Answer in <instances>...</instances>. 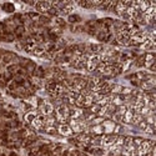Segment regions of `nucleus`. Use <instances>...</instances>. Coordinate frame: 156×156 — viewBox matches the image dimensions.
Masks as SVG:
<instances>
[{
    "instance_id": "obj_1",
    "label": "nucleus",
    "mask_w": 156,
    "mask_h": 156,
    "mask_svg": "<svg viewBox=\"0 0 156 156\" xmlns=\"http://www.w3.org/2000/svg\"><path fill=\"white\" fill-rule=\"evenodd\" d=\"M18 61H19L18 54L12 53V51H8V50L2 58V62L5 65V66H8V65H10V64H18Z\"/></svg>"
},
{
    "instance_id": "obj_2",
    "label": "nucleus",
    "mask_w": 156,
    "mask_h": 156,
    "mask_svg": "<svg viewBox=\"0 0 156 156\" xmlns=\"http://www.w3.org/2000/svg\"><path fill=\"white\" fill-rule=\"evenodd\" d=\"M58 134L62 135V136H71L74 135L71 127L69 126V124H59L58 125Z\"/></svg>"
},
{
    "instance_id": "obj_3",
    "label": "nucleus",
    "mask_w": 156,
    "mask_h": 156,
    "mask_svg": "<svg viewBox=\"0 0 156 156\" xmlns=\"http://www.w3.org/2000/svg\"><path fill=\"white\" fill-rule=\"evenodd\" d=\"M34 8L37 10L39 14L40 12H48L51 8V2H36V5Z\"/></svg>"
},
{
    "instance_id": "obj_4",
    "label": "nucleus",
    "mask_w": 156,
    "mask_h": 156,
    "mask_svg": "<svg viewBox=\"0 0 156 156\" xmlns=\"http://www.w3.org/2000/svg\"><path fill=\"white\" fill-rule=\"evenodd\" d=\"M14 35H15L18 41L21 40V39L27 35V28H25L24 25H18V27L15 28V30H14Z\"/></svg>"
},
{
    "instance_id": "obj_5",
    "label": "nucleus",
    "mask_w": 156,
    "mask_h": 156,
    "mask_svg": "<svg viewBox=\"0 0 156 156\" xmlns=\"http://www.w3.org/2000/svg\"><path fill=\"white\" fill-rule=\"evenodd\" d=\"M15 40H16V37L14 33H5L0 35V41H3V43H14Z\"/></svg>"
},
{
    "instance_id": "obj_6",
    "label": "nucleus",
    "mask_w": 156,
    "mask_h": 156,
    "mask_svg": "<svg viewBox=\"0 0 156 156\" xmlns=\"http://www.w3.org/2000/svg\"><path fill=\"white\" fill-rule=\"evenodd\" d=\"M37 24L40 25L41 28H46L48 25L51 24V19H50L48 15H43V14H40V16H39V20H37Z\"/></svg>"
},
{
    "instance_id": "obj_7",
    "label": "nucleus",
    "mask_w": 156,
    "mask_h": 156,
    "mask_svg": "<svg viewBox=\"0 0 156 156\" xmlns=\"http://www.w3.org/2000/svg\"><path fill=\"white\" fill-rule=\"evenodd\" d=\"M31 76L36 77V79H43L44 80V77H45V69L43 66H36V69H35V71L33 73Z\"/></svg>"
},
{
    "instance_id": "obj_8",
    "label": "nucleus",
    "mask_w": 156,
    "mask_h": 156,
    "mask_svg": "<svg viewBox=\"0 0 156 156\" xmlns=\"http://www.w3.org/2000/svg\"><path fill=\"white\" fill-rule=\"evenodd\" d=\"M155 62V54L154 53H146L145 54V68H150L151 65Z\"/></svg>"
},
{
    "instance_id": "obj_9",
    "label": "nucleus",
    "mask_w": 156,
    "mask_h": 156,
    "mask_svg": "<svg viewBox=\"0 0 156 156\" xmlns=\"http://www.w3.org/2000/svg\"><path fill=\"white\" fill-rule=\"evenodd\" d=\"M81 16L77 15V14H70L68 16V23H70V25H76V24H80L81 23Z\"/></svg>"
},
{
    "instance_id": "obj_10",
    "label": "nucleus",
    "mask_w": 156,
    "mask_h": 156,
    "mask_svg": "<svg viewBox=\"0 0 156 156\" xmlns=\"http://www.w3.org/2000/svg\"><path fill=\"white\" fill-rule=\"evenodd\" d=\"M134 65L136 68H144V65H145V54H141V55L136 56L135 61H134Z\"/></svg>"
},
{
    "instance_id": "obj_11",
    "label": "nucleus",
    "mask_w": 156,
    "mask_h": 156,
    "mask_svg": "<svg viewBox=\"0 0 156 156\" xmlns=\"http://www.w3.org/2000/svg\"><path fill=\"white\" fill-rule=\"evenodd\" d=\"M36 66H37V65H36V64H35L33 60H29L28 65H27V66H25V70H27V73L29 74V76H31V75H33V73L35 71Z\"/></svg>"
},
{
    "instance_id": "obj_12",
    "label": "nucleus",
    "mask_w": 156,
    "mask_h": 156,
    "mask_svg": "<svg viewBox=\"0 0 156 156\" xmlns=\"http://www.w3.org/2000/svg\"><path fill=\"white\" fill-rule=\"evenodd\" d=\"M2 9L5 11V12H9V14H11V12L15 11V5L11 4V3H4L2 5Z\"/></svg>"
},
{
    "instance_id": "obj_13",
    "label": "nucleus",
    "mask_w": 156,
    "mask_h": 156,
    "mask_svg": "<svg viewBox=\"0 0 156 156\" xmlns=\"http://www.w3.org/2000/svg\"><path fill=\"white\" fill-rule=\"evenodd\" d=\"M54 23H55V25H56V28H59V29H61V30L66 28V21H65L62 18H60V16L55 18Z\"/></svg>"
},
{
    "instance_id": "obj_14",
    "label": "nucleus",
    "mask_w": 156,
    "mask_h": 156,
    "mask_svg": "<svg viewBox=\"0 0 156 156\" xmlns=\"http://www.w3.org/2000/svg\"><path fill=\"white\" fill-rule=\"evenodd\" d=\"M36 115H37V112H34V111H29V112H27V114H25L24 119H25V121H27L28 124H31V122L34 121V119L36 118Z\"/></svg>"
},
{
    "instance_id": "obj_15",
    "label": "nucleus",
    "mask_w": 156,
    "mask_h": 156,
    "mask_svg": "<svg viewBox=\"0 0 156 156\" xmlns=\"http://www.w3.org/2000/svg\"><path fill=\"white\" fill-rule=\"evenodd\" d=\"M76 4L84 8V9H93V3L91 2H89V0H81V2H76Z\"/></svg>"
},
{
    "instance_id": "obj_16",
    "label": "nucleus",
    "mask_w": 156,
    "mask_h": 156,
    "mask_svg": "<svg viewBox=\"0 0 156 156\" xmlns=\"http://www.w3.org/2000/svg\"><path fill=\"white\" fill-rule=\"evenodd\" d=\"M48 14V16L50 18V16H54V18H58L59 15H60V10L58 9V8H54V6H51L50 9H49V11L46 12Z\"/></svg>"
},
{
    "instance_id": "obj_17",
    "label": "nucleus",
    "mask_w": 156,
    "mask_h": 156,
    "mask_svg": "<svg viewBox=\"0 0 156 156\" xmlns=\"http://www.w3.org/2000/svg\"><path fill=\"white\" fill-rule=\"evenodd\" d=\"M19 68H20V66H19L18 64H10V65H8V66H6V70H8L9 73H11L12 75H16Z\"/></svg>"
},
{
    "instance_id": "obj_18",
    "label": "nucleus",
    "mask_w": 156,
    "mask_h": 156,
    "mask_svg": "<svg viewBox=\"0 0 156 156\" xmlns=\"http://www.w3.org/2000/svg\"><path fill=\"white\" fill-rule=\"evenodd\" d=\"M44 133L49 135H58V127L56 126H45Z\"/></svg>"
},
{
    "instance_id": "obj_19",
    "label": "nucleus",
    "mask_w": 156,
    "mask_h": 156,
    "mask_svg": "<svg viewBox=\"0 0 156 156\" xmlns=\"http://www.w3.org/2000/svg\"><path fill=\"white\" fill-rule=\"evenodd\" d=\"M100 109H101V106L99 105V104H98V102H94L93 105L89 108V111H90V112H93V114H95V115L98 116V114H99Z\"/></svg>"
},
{
    "instance_id": "obj_20",
    "label": "nucleus",
    "mask_w": 156,
    "mask_h": 156,
    "mask_svg": "<svg viewBox=\"0 0 156 156\" xmlns=\"http://www.w3.org/2000/svg\"><path fill=\"white\" fill-rule=\"evenodd\" d=\"M5 33H8V30H6V25H5L4 21H0V35H2V34H5Z\"/></svg>"
},
{
    "instance_id": "obj_21",
    "label": "nucleus",
    "mask_w": 156,
    "mask_h": 156,
    "mask_svg": "<svg viewBox=\"0 0 156 156\" xmlns=\"http://www.w3.org/2000/svg\"><path fill=\"white\" fill-rule=\"evenodd\" d=\"M77 156H89L86 152H83V151H79L77 152Z\"/></svg>"
},
{
    "instance_id": "obj_22",
    "label": "nucleus",
    "mask_w": 156,
    "mask_h": 156,
    "mask_svg": "<svg viewBox=\"0 0 156 156\" xmlns=\"http://www.w3.org/2000/svg\"><path fill=\"white\" fill-rule=\"evenodd\" d=\"M0 141H2V133H0Z\"/></svg>"
},
{
    "instance_id": "obj_23",
    "label": "nucleus",
    "mask_w": 156,
    "mask_h": 156,
    "mask_svg": "<svg viewBox=\"0 0 156 156\" xmlns=\"http://www.w3.org/2000/svg\"><path fill=\"white\" fill-rule=\"evenodd\" d=\"M118 156H124V155H118Z\"/></svg>"
}]
</instances>
